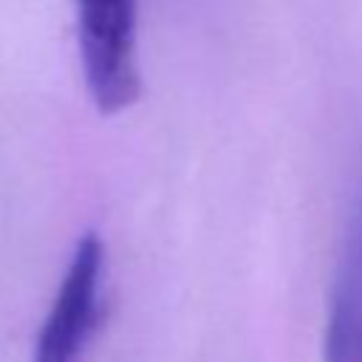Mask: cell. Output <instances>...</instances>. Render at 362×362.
Wrapping results in <instances>:
<instances>
[{
    "label": "cell",
    "instance_id": "7a4b0ae2",
    "mask_svg": "<svg viewBox=\"0 0 362 362\" xmlns=\"http://www.w3.org/2000/svg\"><path fill=\"white\" fill-rule=\"evenodd\" d=\"M102 280H105V243L96 232H85L74 246L62 283L42 320L31 362L82 359L99 325Z\"/></svg>",
    "mask_w": 362,
    "mask_h": 362
},
{
    "label": "cell",
    "instance_id": "6da1fadb",
    "mask_svg": "<svg viewBox=\"0 0 362 362\" xmlns=\"http://www.w3.org/2000/svg\"><path fill=\"white\" fill-rule=\"evenodd\" d=\"M79 54L88 93L99 113L127 110L141 96L136 59L139 0H76Z\"/></svg>",
    "mask_w": 362,
    "mask_h": 362
},
{
    "label": "cell",
    "instance_id": "3957f363",
    "mask_svg": "<svg viewBox=\"0 0 362 362\" xmlns=\"http://www.w3.org/2000/svg\"><path fill=\"white\" fill-rule=\"evenodd\" d=\"M325 362H362V178L348 206L331 305L322 337Z\"/></svg>",
    "mask_w": 362,
    "mask_h": 362
}]
</instances>
